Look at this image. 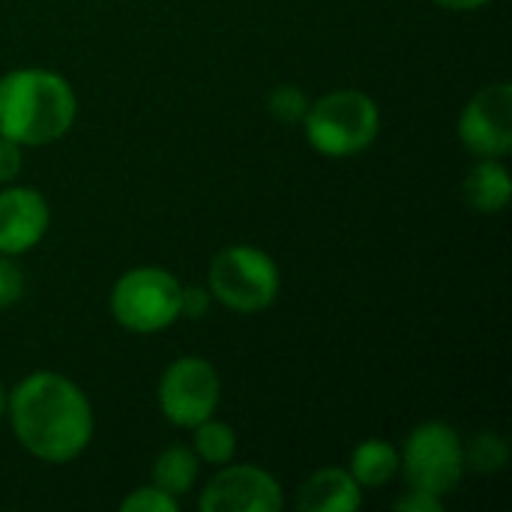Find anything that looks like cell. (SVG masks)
<instances>
[{"mask_svg": "<svg viewBox=\"0 0 512 512\" xmlns=\"http://www.w3.org/2000/svg\"><path fill=\"white\" fill-rule=\"evenodd\" d=\"M18 444L39 462L78 459L93 438V408L81 387L57 372H33L6 399Z\"/></svg>", "mask_w": 512, "mask_h": 512, "instance_id": "1", "label": "cell"}, {"mask_svg": "<svg viewBox=\"0 0 512 512\" xmlns=\"http://www.w3.org/2000/svg\"><path fill=\"white\" fill-rule=\"evenodd\" d=\"M75 114V90L51 69L24 66L0 78V135L21 147H42L63 138Z\"/></svg>", "mask_w": 512, "mask_h": 512, "instance_id": "2", "label": "cell"}, {"mask_svg": "<svg viewBox=\"0 0 512 512\" xmlns=\"http://www.w3.org/2000/svg\"><path fill=\"white\" fill-rule=\"evenodd\" d=\"M306 141L327 159H348L363 153L381 132L378 102L363 90H333L309 102L303 117Z\"/></svg>", "mask_w": 512, "mask_h": 512, "instance_id": "3", "label": "cell"}, {"mask_svg": "<svg viewBox=\"0 0 512 512\" xmlns=\"http://www.w3.org/2000/svg\"><path fill=\"white\" fill-rule=\"evenodd\" d=\"M180 291L165 267H132L111 288V315L123 330L159 333L180 318Z\"/></svg>", "mask_w": 512, "mask_h": 512, "instance_id": "4", "label": "cell"}, {"mask_svg": "<svg viewBox=\"0 0 512 512\" xmlns=\"http://www.w3.org/2000/svg\"><path fill=\"white\" fill-rule=\"evenodd\" d=\"M207 291L231 312H261L279 294V264L258 246H228L210 264Z\"/></svg>", "mask_w": 512, "mask_h": 512, "instance_id": "5", "label": "cell"}, {"mask_svg": "<svg viewBox=\"0 0 512 512\" xmlns=\"http://www.w3.org/2000/svg\"><path fill=\"white\" fill-rule=\"evenodd\" d=\"M399 471L405 474L408 489H420L438 498L453 495L465 477V453L459 432L441 420L420 423L399 453Z\"/></svg>", "mask_w": 512, "mask_h": 512, "instance_id": "6", "label": "cell"}, {"mask_svg": "<svg viewBox=\"0 0 512 512\" xmlns=\"http://www.w3.org/2000/svg\"><path fill=\"white\" fill-rule=\"evenodd\" d=\"M222 399V381L210 360L180 357L159 378V408L171 426L195 429L216 414Z\"/></svg>", "mask_w": 512, "mask_h": 512, "instance_id": "7", "label": "cell"}, {"mask_svg": "<svg viewBox=\"0 0 512 512\" xmlns=\"http://www.w3.org/2000/svg\"><path fill=\"white\" fill-rule=\"evenodd\" d=\"M459 138L477 159H501L512 147V84L495 81L471 96L459 117Z\"/></svg>", "mask_w": 512, "mask_h": 512, "instance_id": "8", "label": "cell"}, {"mask_svg": "<svg viewBox=\"0 0 512 512\" xmlns=\"http://www.w3.org/2000/svg\"><path fill=\"white\" fill-rule=\"evenodd\" d=\"M282 507L279 480L258 465H222L198 498L201 512H282Z\"/></svg>", "mask_w": 512, "mask_h": 512, "instance_id": "9", "label": "cell"}, {"mask_svg": "<svg viewBox=\"0 0 512 512\" xmlns=\"http://www.w3.org/2000/svg\"><path fill=\"white\" fill-rule=\"evenodd\" d=\"M51 207L39 189L6 186L0 192V255H24L45 237Z\"/></svg>", "mask_w": 512, "mask_h": 512, "instance_id": "10", "label": "cell"}, {"mask_svg": "<svg viewBox=\"0 0 512 512\" xmlns=\"http://www.w3.org/2000/svg\"><path fill=\"white\" fill-rule=\"evenodd\" d=\"M363 504V489L345 468L315 471L297 495L303 512H357Z\"/></svg>", "mask_w": 512, "mask_h": 512, "instance_id": "11", "label": "cell"}, {"mask_svg": "<svg viewBox=\"0 0 512 512\" xmlns=\"http://www.w3.org/2000/svg\"><path fill=\"white\" fill-rule=\"evenodd\" d=\"M510 171L498 159H480L465 177V201L480 213H498L510 204Z\"/></svg>", "mask_w": 512, "mask_h": 512, "instance_id": "12", "label": "cell"}, {"mask_svg": "<svg viewBox=\"0 0 512 512\" xmlns=\"http://www.w3.org/2000/svg\"><path fill=\"white\" fill-rule=\"evenodd\" d=\"M348 474L357 480L360 489H381L399 474V450L381 438L360 441L351 453Z\"/></svg>", "mask_w": 512, "mask_h": 512, "instance_id": "13", "label": "cell"}, {"mask_svg": "<svg viewBox=\"0 0 512 512\" xmlns=\"http://www.w3.org/2000/svg\"><path fill=\"white\" fill-rule=\"evenodd\" d=\"M195 480H198V456L192 453V447L174 444L162 450L159 459L153 462V486H159L171 498L189 495Z\"/></svg>", "mask_w": 512, "mask_h": 512, "instance_id": "14", "label": "cell"}, {"mask_svg": "<svg viewBox=\"0 0 512 512\" xmlns=\"http://www.w3.org/2000/svg\"><path fill=\"white\" fill-rule=\"evenodd\" d=\"M192 453L198 456V462H207V465H228L237 453V435L228 423L216 420V417H207L204 423H198L192 429Z\"/></svg>", "mask_w": 512, "mask_h": 512, "instance_id": "15", "label": "cell"}, {"mask_svg": "<svg viewBox=\"0 0 512 512\" xmlns=\"http://www.w3.org/2000/svg\"><path fill=\"white\" fill-rule=\"evenodd\" d=\"M462 453H465V471L474 474H498L510 462V447L495 432H480L468 444L462 441Z\"/></svg>", "mask_w": 512, "mask_h": 512, "instance_id": "16", "label": "cell"}, {"mask_svg": "<svg viewBox=\"0 0 512 512\" xmlns=\"http://www.w3.org/2000/svg\"><path fill=\"white\" fill-rule=\"evenodd\" d=\"M267 108L273 117H279L282 123H303L306 111H309V99L303 90H297L294 84H282L270 93Z\"/></svg>", "mask_w": 512, "mask_h": 512, "instance_id": "17", "label": "cell"}, {"mask_svg": "<svg viewBox=\"0 0 512 512\" xmlns=\"http://www.w3.org/2000/svg\"><path fill=\"white\" fill-rule=\"evenodd\" d=\"M177 507V498H171L159 486H141L120 501L123 512H177Z\"/></svg>", "mask_w": 512, "mask_h": 512, "instance_id": "18", "label": "cell"}, {"mask_svg": "<svg viewBox=\"0 0 512 512\" xmlns=\"http://www.w3.org/2000/svg\"><path fill=\"white\" fill-rule=\"evenodd\" d=\"M24 294V273L12 261V255H0V309L18 303Z\"/></svg>", "mask_w": 512, "mask_h": 512, "instance_id": "19", "label": "cell"}, {"mask_svg": "<svg viewBox=\"0 0 512 512\" xmlns=\"http://www.w3.org/2000/svg\"><path fill=\"white\" fill-rule=\"evenodd\" d=\"M210 303H213V297H210L207 288L183 285V291H180V318H201V315H207Z\"/></svg>", "mask_w": 512, "mask_h": 512, "instance_id": "20", "label": "cell"}, {"mask_svg": "<svg viewBox=\"0 0 512 512\" xmlns=\"http://www.w3.org/2000/svg\"><path fill=\"white\" fill-rule=\"evenodd\" d=\"M21 144H15L12 138L0 135V183H12L21 171Z\"/></svg>", "mask_w": 512, "mask_h": 512, "instance_id": "21", "label": "cell"}, {"mask_svg": "<svg viewBox=\"0 0 512 512\" xmlns=\"http://www.w3.org/2000/svg\"><path fill=\"white\" fill-rule=\"evenodd\" d=\"M393 510L402 512H441L444 510V498L438 495H429V492H420V489H408V495H402Z\"/></svg>", "mask_w": 512, "mask_h": 512, "instance_id": "22", "label": "cell"}, {"mask_svg": "<svg viewBox=\"0 0 512 512\" xmlns=\"http://www.w3.org/2000/svg\"><path fill=\"white\" fill-rule=\"evenodd\" d=\"M435 3L450 9V12H474V9H483L492 0H435Z\"/></svg>", "mask_w": 512, "mask_h": 512, "instance_id": "23", "label": "cell"}, {"mask_svg": "<svg viewBox=\"0 0 512 512\" xmlns=\"http://www.w3.org/2000/svg\"><path fill=\"white\" fill-rule=\"evenodd\" d=\"M6 399H9V393L3 390V384H0V420L6 417Z\"/></svg>", "mask_w": 512, "mask_h": 512, "instance_id": "24", "label": "cell"}]
</instances>
